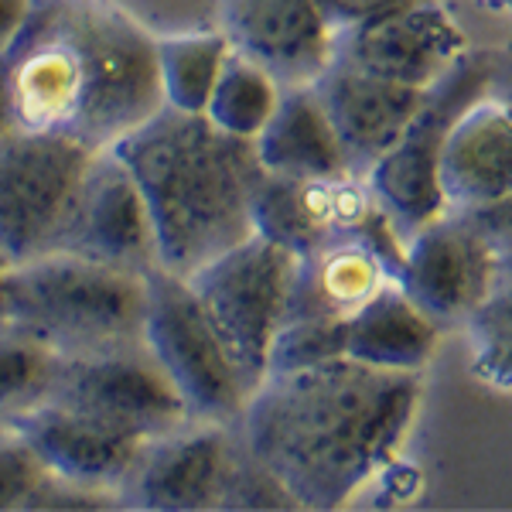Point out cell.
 <instances>
[{"mask_svg":"<svg viewBox=\"0 0 512 512\" xmlns=\"http://www.w3.org/2000/svg\"><path fill=\"white\" fill-rule=\"evenodd\" d=\"M31 0H0V52L14 41L21 31L24 18H28Z\"/></svg>","mask_w":512,"mask_h":512,"instance_id":"4dcf8cb0","label":"cell"},{"mask_svg":"<svg viewBox=\"0 0 512 512\" xmlns=\"http://www.w3.org/2000/svg\"><path fill=\"white\" fill-rule=\"evenodd\" d=\"M345 355V318H287L270 345V373L308 369Z\"/></svg>","mask_w":512,"mask_h":512,"instance_id":"d4e9b609","label":"cell"},{"mask_svg":"<svg viewBox=\"0 0 512 512\" xmlns=\"http://www.w3.org/2000/svg\"><path fill=\"white\" fill-rule=\"evenodd\" d=\"M492 7H499V11H506V14H512V0H489Z\"/></svg>","mask_w":512,"mask_h":512,"instance_id":"e575fe53","label":"cell"},{"mask_svg":"<svg viewBox=\"0 0 512 512\" xmlns=\"http://www.w3.org/2000/svg\"><path fill=\"white\" fill-rule=\"evenodd\" d=\"M315 93L332 120L349 171L362 178L400 140L427 89L400 86L335 55L315 79Z\"/></svg>","mask_w":512,"mask_h":512,"instance_id":"9a60e30c","label":"cell"},{"mask_svg":"<svg viewBox=\"0 0 512 512\" xmlns=\"http://www.w3.org/2000/svg\"><path fill=\"white\" fill-rule=\"evenodd\" d=\"M403 287L437 325H461L499 284V253L461 212H444L403 246Z\"/></svg>","mask_w":512,"mask_h":512,"instance_id":"8fae6325","label":"cell"},{"mask_svg":"<svg viewBox=\"0 0 512 512\" xmlns=\"http://www.w3.org/2000/svg\"><path fill=\"white\" fill-rule=\"evenodd\" d=\"M472 373L495 390H512V284L499 280L461 321Z\"/></svg>","mask_w":512,"mask_h":512,"instance_id":"cb8c5ba5","label":"cell"},{"mask_svg":"<svg viewBox=\"0 0 512 512\" xmlns=\"http://www.w3.org/2000/svg\"><path fill=\"white\" fill-rule=\"evenodd\" d=\"M437 338L441 325L396 280H386L345 318V359L390 373H424L437 352Z\"/></svg>","mask_w":512,"mask_h":512,"instance_id":"ac0fdd59","label":"cell"},{"mask_svg":"<svg viewBox=\"0 0 512 512\" xmlns=\"http://www.w3.org/2000/svg\"><path fill=\"white\" fill-rule=\"evenodd\" d=\"M86 512V509H123L120 489L110 485L79 482V478H65L48 472L41 478L35 495L28 499L24 512Z\"/></svg>","mask_w":512,"mask_h":512,"instance_id":"4316f807","label":"cell"},{"mask_svg":"<svg viewBox=\"0 0 512 512\" xmlns=\"http://www.w3.org/2000/svg\"><path fill=\"white\" fill-rule=\"evenodd\" d=\"M216 31L280 89L315 86L338 45L318 0H216Z\"/></svg>","mask_w":512,"mask_h":512,"instance_id":"4fadbf2b","label":"cell"},{"mask_svg":"<svg viewBox=\"0 0 512 512\" xmlns=\"http://www.w3.org/2000/svg\"><path fill=\"white\" fill-rule=\"evenodd\" d=\"M99 151L14 127L0 137V253L11 263L55 253Z\"/></svg>","mask_w":512,"mask_h":512,"instance_id":"ba28073f","label":"cell"},{"mask_svg":"<svg viewBox=\"0 0 512 512\" xmlns=\"http://www.w3.org/2000/svg\"><path fill=\"white\" fill-rule=\"evenodd\" d=\"M59 250L130 274L158 270V246L144 195L113 151H99L89 164Z\"/></svg>","mask_w":512,"mask_h":512,"instance_id":"5bb4252c","label":"cell"},{"mask_svg":"<svg viewBox=\"0 0 512 512\" xmlns=\"http://www.w3.org/2000/svg\"><path fill=\"white\" fill-rule=\"evenodd\" d=\"M492 79V48H472L448 76H441L424 93V103L407 123V130L390 151L366 171V185L386 216L393 219L396 233L407 243L417 229L448 212L437 185V161L451 123L465 106L489 93Z\"/></svg>","mask_w":512,"mask_h":512,"instance_id":"8992f818","label":"cell"},{"mask_svg":"<svg viewBox=\"0 0 512 512\" xmlns=\"http://www.w3.org/2000/svg\"><path fill=\"white\" fill-rule=\"evenodd\" d=\"M277 99H280L277 79L267 69H260L256 62L246 59V55L229 48L202 113L205 120L216 123L226 134L253 140L263 130V123L270 120Z\"/></svg>","mask_w":512,"mask_h":512,"instance_id":"7402d4cb","label":"cell"},{"mask_svg":"<svg viewBox=\"0 0 512 512\" xmlns=\"http://www.w3.org/2000/svg\"><path fill=\"white\" fill-rule=\"evenodd\" d=\"M239 451L243 444L233 424L185 420L140 448L134 468L120 485L123 509H219Z\"/></svg>","mask_w":512,"mask_h":512,"instance_id":"30bf717a","label":"cell"},{"mask_svg":"<svg viewBox=\"0 0 512 512\" xmlns=\"http://www.w3.org/2000/svg\"><path fill=\"white\" fill-rule=\"evenodd\" d=\"M11 427L35 448L41 465L52 475L120 489L147 441L106 424L86 410L59 400H41Z\"/></svg>","mask_w":512,"mask_h":512,"instance_id":"2e32d148","label":"cell"},{"mask_svg":"<svg viewBox=\"0 0 512 512\" xmlns=\"http://www.w3.org/2000/svg\"><path fill=\"white\" fill-rule=\"evenodd\" d=\"M386 280L393 274L373 246L359 236H335L297 256L287 318H349Z\"/></svg>","mask_w":512,"mask_h":512,"instance_id":"d6986e66","label":"cell"},{"mask_svg":"<svg viewBox=\"0 0 512 512\" xmlns=\"http://www.w3.org/2000/svg\"><path fill=\"white\" fill-rule=\"evenodd\" d=\"M154 41L113 0H31L4 48L14 123L110 151L164 106Z\"/></svg>","mask_w":512,"mask_h":512,"instance_id":"7a4b0ae2","label":"cell"},{"mask_svg":"<svg viewBox=\"0 0 512 512\" xmlns=\"http://www.w3.org/2000/svg\"><path fill=\"white\" fill-rule=\"evenodd\" d=\"M420 376L345 355L270 373L246 400L236 434L297 509H338L400 458L424 396Z\"/></svg>","mask_w":512,"mask_h":512,"instance_id":"6da1fadb","label":"cell"},{"mask_svg":"<svg viewBox=\"0 0 512 512\" xmlns=\"http://www.w3.org/2000/svg\"><path fill=\"white\" fill-rule=\"evenodd\" d=\"M144 349L171 379L188 417L236 427L250 390L188 280L161 267L147 274Z\"/></svg>","mask_w":512,"mask_h":512,"instance_id":"52a82bcc","label":"cell"},{"mask_svg":"<svg viewBox=\"0 0 512 512\" xmlns=\"http://www.w3.org/2000/svg\"><path fill=\"white\" fill-rule=\"evenodd\" d=\"M14 106H11V82H7V62H4V52H0V137L7 130H14Z\"/></svg>","mask_w":512,"mask_h":512,"instance_id":"1f68e13d","label":"cell"},{"mask_svg":"<svg viewBox=\"0 0 512 512\" xmlns=\"http://www.w3.org/2000/svg\"><path fill=\"white\" fill-rule=\"evenodd\" d=\"M154 52H158L164 106L181 113H202L219 79L222 62H226V38L216 28L198 31V35H171L154 41Z\"/></svg>","mask_w":512,"mask_h":512,"instance_id":"44dd1931","label":"cell"},{"mask_svg":"<svg viewBox=\"0 0 512 512\" xmlns=\"http://www.w3.org/2000/svg\"><path fill=\"white\" fill-rule=\"evenodd\" d=\"M437 185L451 212L512 195V110L485 93L458 113L437 161Z\"/></svg>","mask_w":512,"mask_h":512,"instance_id":"e0dca14e","label":"cell"},{"mask_svg":"<svg viewBox=\"0 0 512 512\" xmlns=\"http://www.w3.org/2000/svg\"><path fill=\"white\" fill-rule=\"evenodd\" d=\"M253 151L260 168L277 178L352 175L315 86L280 89L274 113L253 137Z\"/></svg>","mask_w":512,"mask_h":512,"instance_id":"ffe728a7","label":"cell"},{"mask_svg":"<svg viewBox=\"0 0 512 512\" xmlns=\"http://www.w3.org/2000/svg\"><path fill=\"white\" fill-rule=\"evenodd\" d=\"M59 355L24 335L21 328H0V424H11L38 407L55 383Z\"/></svg>","mask_w":512,"mask_h":512,"instance_id":"603a6c76","label":"cell"},{"mask_svg":"<svg viewBox=\"0 0 512 512\" xmlns=\"http://www.w3.org/2000/svg\"><path fill=\"white\" fill-rule=\"evenodd\" d=\"M489 93L499 96L502 103L512 110V41L492 48V79H489Z\"/></svg>","mask_w":512,"mask_h":512,"instance_id":"f546056e","label":"cell"},{"mask_svg":"<svg viewBox=\"0 0 512 512\" xmlns=\"http://www.w3.org/2000/svg\"><path fill=\"white\" fill-rule=\"evenodd\" d=\"M461 216L472 222L495 253L512 250V195L489 205H478V209H465Z\"/></svg>","mask_w":512,"mask_h":512,"instance_id":"f1b7e54d","label":"cell"},{"mask_svg":"<svg viewBox=\"0 0 512 512\" xmlns=\"http://www.w3.org/2000/svg\"><path fill=\"white\" fill-rule=\"evenodd\" d=\"M472 52L458 14L444 0H414L338 38L335 55L400 86L431 89Z\"/></svg>","mask_w":512,"mask_h":512,"instance_id":"7c38bea8","label":"cell"},{"mask_svg":"<svg viewBox=\"0 0 512 512\" xmlns=\"http://www.w3.org/2000/svg\"><path fill=\"white\" fill-rule=\"evenodd\" d=\"M48 468L11 424H0V512H24Z\"/></svg>","mask_w":512,"mask_h":512,"instance_id":"484cf974","label":"cell"},{"mask_svg":"<svg viewBox=\"0 0 512 512\" xmlns=\"http://www.w3.org/2000/svg\"><path fill=\"white\" fill-rule=\"evenodd\" d=\"M499 280H506V284H512V250L499 253Z\"/></svg>","mask_w":512,"mask_h":512,"instance_id":"836d02e7","label":"cell"},{"mask_svg":"<svg viewBox=\"0 0 512 512\" xmlns=\"http://www.w3.org/2000/svg\"><path fill=\"white\" fill-rule=\"evenodd\" d=\"M294 263L291 250L253 233L185 277L250 393L267 379L270 345L287 318Z\"/></svg>","mask_w":512,"mask_h":512,"instance_id":"5b68a950","label":"cell"},{"mask_svg":"<svg viewBox=\"0 0 512 512\" xmlns=\"http://www.w3.org/2000/svg\"><path fill=\"white\" fill-rule=\"evenodd\" d=\"M45 400L86 410L140 441L161 437L192 420L178 390L161 373L154 355L144 349V342L113 352L59 359L52 393Z\"/></svg>","mask_w":512,"mask_h":512,"instance_id":"9c48e42d","label":"cell"},{"mask_svg":"<svg viewBox=\"0 0 512 512\" xmlns=\"http://www.w3.org/2000/svg\"><path fill=\"white\" fill-rule=\"evenodd\" d=\"M147 205L158 267L188 277L253 236V192L263 178L253 140L161 106L110 147Z\"/></svg>","mask_w":512,"mask_h":512,"instance_id":"3957f363","label":"cell"},{"mask_svg":"<svg viewBox=\"0 0 512 512\" xmlns=\"http://www.w3.org/2000/svg\"><path fill=\"white\" fill-rule=\"evenodd\" d=\"M11 267L14 263L0 253V328L11 325V297H7V280H11Z\"/></svg>","mask_w":512,"mask_h":512,"instance_id":"d6a6232c","label":"cell"},{"mask_svg":"<svg viewBox=\"0 0 512 512\" xmlns=\"http://www.w3.org/2000/svg\"><path fill=\"white\" fill-rule=\"evenodd\" d=\"M407 4H414V0H318L321 14H325L328 28L335 31V38L349 35V31L383 18V14L400 11Z\"/></svg>","mask_w":512,"mask_h":512,"instance_id":"83f0119b","label":"cell"},{"mask_svg":"<svg viewBox=\"0 0 512 512\" xmlns=\"http://www.w3.org/2000/svg\"><path fill=\"white\" fill-rule=\"evenodd\" d=\"M7 297L11 325L59 359L144 342L147 274H130L55 250L14 263Z\"/></svg>","mask_w":512,"mask_h":512,"instance_id":"277c9868","label":"cell"}]
</instances>
